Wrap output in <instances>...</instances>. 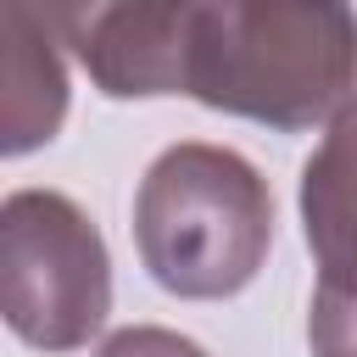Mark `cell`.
Here are the masks:
<instances>
[{
    "instance_id": "obj_5",
    "label": "cell",
    "mask_w": 357,
    "mask_h": 357,
    "mask_svg": "<svg viewBox=\"0 0 357 357\" xmlns=\"http://www.w3.org/2000/svg\"><path fill=\"white\" fill-rule=\"evenodd\" d=\"M50 11L0 6V156H28L50 145L67 123V56Z\"/></svg>"
},
{
    "instance_id": "obj_3",
    "label": "cell",
    "mask_w": 357,
    "mask_h": 357,
    "mask_svg": "<svg viewBox=\"0 0 357 357\" xmlns=\"http://www.w3.org/2000/svg\"><path fill=\"white\" fill-rule=\"evenodd\" d=\"M0 312L33 351H78L112 312V251L61 190H11L0 206Z\"/></svg>"
},
{
    "instance_id": "obj_1",
    "label": "cell",
    "mask_w": 357,
    "mask_h": 357,
    "mask_svg": "<svg viewBox=\"0 0 357 357\" xmlns=\"http://www.w3.org/2000/svg\"><path fill=\"white\" fill-rule=\"evenodd\" d=\"M357 89V11L335 0H190L184 95L273 134L329 128Z\"/></svg>"
},
{
    "instance_id": "obj_4",
    "label": "cell",
    "mask_w": 357,
    "mask_h": 357,
    "mask_svg": "<svg viewBox=\"0 0 357 357\" xmlns=\"http://www.w3.org/2000/svg\"><path fill=\"white\" fill-rule=\"evenodd\" d=\"M73 61L112 100L184 95V11L190 0L45 6Z\"/></svg>"
},
{
    "instance_id": "obj_6",
    "label": "cell",
    "mask_w": 357,
    "mask_h": 357,
    "mask_svg": "<svg viewBox=\"0 0 357 357\" xmlns=\"http://www.w3.org/2000/svg\"><path fill=\"white\" fill-rule=\"evenodd\" d=\"M296 206L318 268V290L357 296V89L301 162Z\"/></svg>"
},
{
    "instance_id": "obj_2",
    "label": "cell",
    "mask_w": 357,
    "mask_h": 357,
    "mask_svg": "<svg viewBox=\"0 0 357 357\" xmlns=\"http://www.w3.org/2000/svg\"><path fill=\"white\" fill-rule=\"evenodd\" d=\"M134 251L156 290L229 301L273 251V190L234 145L178 139L134 190Z\"/></svg>"
},
{
    "instance_id": "obj_7",
    "label": "cell",
    "mask_w": 357,
    "mask_h": 357,
    "mask_svg": "<svg viewBox=\"0 0 357 357\" xmlns=\"http://www.w3.org/2000/svg\"><path fill=\"white\" fill-rule=\"evenodd\" d=\"M307 346L312 357H357V296L318 290L307 301Z\"/></svg>"
}]
</instances>
